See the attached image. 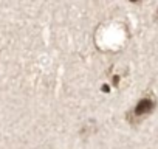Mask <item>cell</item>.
Returning a JSON list of instances; mask_svg holds the SVG:
<instances>
[{
  "instance_id": "cell-5",
  "label": "cell",
  "mask_w": 158,
  "mask_h": 149,
  "mask_svg": "<svg viewBox=\"0 0 158 149\" xmlns=\"http://www.w3.org/2000/svg\"><path fill=\"white\" fill-rule=\"evenodd\" d=\"M156 19H158V13H156Z\"/></svg>"
},
{
  "instance_id": "cell-4",
  "label": "cell",
  "mask_w": 158,
  "mask_h": 149,
  "mask_svg": "<svg viewBox=\"0 0 158 149\" xmlns=\"http://www.w3.org/2000/svg\"><path fill=\"white\" fill-rule=\"evenodd\" d=\"M130 2H132V3H135V2H138V0H130Z\"/></svg>"
},
{
  "instance_id": "cell-1",
  "label": "cell",
  "mask_w": 158,
  "mask_h": 149,
  "mask_svg": "<svg viewBox=\"0 0 158 149\" xmlns=\"http://www.w3.org/2000/svg\"><path fill=\"white\" fill-rule=\"evenodd\" d=\"M153 109H155V101L150 100V98H143V100H139V103L135 106L133 115H135V117H144V115H149Z\"/></svg>"
},
{
  "instance_id": "cell-2",
  "label": "cell",
  "mask_w": 158,
  "mask_h": 149,
  "mask_svg": "<svg viewBox=\"0 0 158 149\" xmlns=\"http://www.w3.org/2000/svg\"><path fill=\"white\" fill-rule=\"evenodd\" d=\"M118 83H119V78H118V76H115V78H113V84H115V86H118Z\"/></svg>"
},
{
  "instance_id": "cell-3",
  "label": "cell",
  "mask_w": 158,
  "mask_h": 149,
  "mask_svg": "<svg viewBox=\"0 0 158 149\" xmlns=\"http://www.w3.org/2000/svg\"><path fill=\"white\" fill-rule=\"evenodd\" d=\"M110 89H109V86H102V92H109Z\"/></svg>"
}]
</instances>
